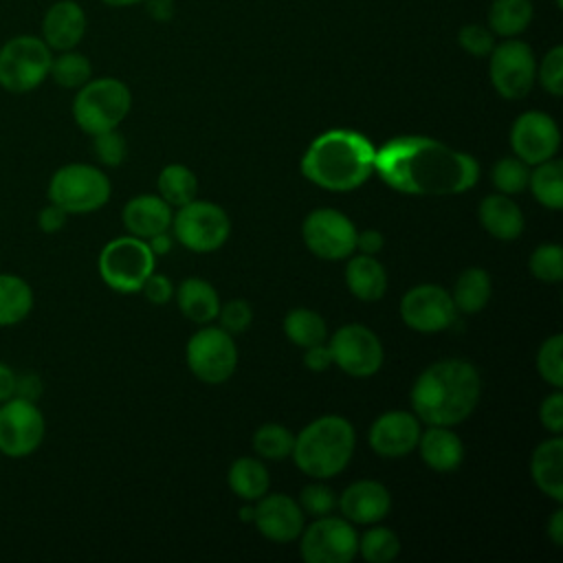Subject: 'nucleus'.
I'll list each match as a JSON object with an SVG mask.
<instances>
[{"mask_svg": "<svg viewBox=\"0 0 563 563\" xmlns=\"http://www.w3.org/2000/svg\"><path fill=\"white\" fill-rule=\"evenodd\" d=\"M488 77L499 97L517 101L528 97L537 81L532 48L517 37H504L488 53Z\"/></svg>", "mask_w": 563, "mask_h": 563, "instance_id": "9d476101", "label": "nucleus"}, {"mask_svg": "<svg viewBox=\"0 0 563 563\" xmlns=\"http://www.w3.org/2000/svg\"><path fill=\"white\" fill-rule=\"evenodd\" d=\"M528 185L532 189V196L548 209H561L563 207V163L559 158H548L543 163H537L530 172Z\"/></svg>", "mask_w": 563, "mask_h": 563, "instance_id": "2f4dec72", "label": "nucleus"}, {"mask_svg": "<svg viewBox=\"0 0 563 563\" xmlns=\"http://www.w3.org/2000/svg\"><path fill=\"white\" fill-rule=\"evenodd\" d=\"M284 332L299 347L325 343V339H328V325H325L323 317L310 308L290 310L284 317Z\"/></svg>", "mask_w": 563, "mask_h": 563, "instance_id": "473e14b6", "label": "nucleus"}, {"mask_svg": "<svg viewBox=\"0 0 563 563\" xmlns=\"http://www.w3.org/2000/svg\"><path fill=\"white\" fill-rule=\"evenodd\" d=\"M145 242H147V246H150V251L154 255H165L169 251V246H172V238L167 235V231H163V233H158V235H154V238H150Z\"/></svg>", "mask_w": 563, "mask_h": 563, "instance_id": "4d7b16f0", "label": "nucleus"}, {"mask_svg": "<svg viewBox=\"0 0 563 563\" xmlns=\"http://www.w3.org/2000/svg\"><path fill=\"white\" fill-rule=\"evenodd\" d=\"M92 150H95V156L99 158V163H103L108 167H119L128 154L125 139H123V134H119L117 128L95 134Z\"/></svg>", "mask_w": 563, "mask_h": 563, "instance_id": "79ce46f5", "label": "nucleus"}, {"mask_svg": "<svg viewBox=\"0 0 563 563\" xmlns=\"http://www.w3.org/2000/svg\"><path fill=\"white\" fill-rule=\"evenodd\" d=\"M15 369L9 363L0 361V402L15 396Z\"/></svg>", "mask_w": 563, "mask_h": 563, "instance_id": "864d4df0", "label": "nucleus"}, {"mask_svg": "<svg viewBox=\"0 0 563 563\" xmlns=\"http://www.w3.org/2000/svg\"><path fill=\"white\" fill-rule=\"evenodd\" d=\"M530 273L545 284H556L563 279V249L554 242L539 244L530 255Z\"/></svg>", "mask_w": 563, "mask_h": 563, "instance_id": "58836bf2", "label": "nucleus"}, {"mask_svg": "<svg viewBox=\"0 0 563 563\" xmlns=\"http://www.w3.org/2000/svg\"><path fill=\"white\" fill-rule=\"evenodd\" d=\"M103 4L108 7H114V9H123V7H132V4H141L143 0H101Z\"/></svg>", "mask_w": 563, "mask_h": 563, "instance_id": "13d9d810", "label": "nucleus"}, {"mask_svg": "<svg viewBox=\"0 0 563 563\" xmlns=\"http://www.w3.org/2000/svg\"><path fill=\"white\" fill-rule=\"evenodd\" d=\"M66 220H68V213L62 207L53 205V202H48L46 207H42L37 211V229L42 233H57V231H62Z\"/></svg>", "mask_w": 563, "mask_h": 563, "instance_id": "09e8293b", "label": "nucleus"}, {"mask_svg": "<svg viewBox=\"0 0 563 563\" xmlns=\"http://www.w3.org/2000/svg\"><path fill=\"white\" fill-rule=\"evenodd\" d=\"M147 7V13L158 20V22H167L174 15V0H143Z\"/></svg>", "mask_w": 563, "mask_h": 563, "instance_id": "5fc2aeb1", "label": "nucleus"}, {"mask_svg": "<svg viewBox=\"0 0 563 563\" xmlns=\"http://www.w3.org/2000/svg\"><path fill=\"white\" fill-rule=\"evenodd\" d=\"M108 176L88 163H68L53 172L46 194L48 202L62 207L68 216L92 213L110 200Z\"/></svg>", "mask_w": 563, "mask_h": 563, "instance_id": "0eeeda50", "label": "nucleus"}, {"mask_svg": "<svg viewBox=\"0 0 563 563\" xmlns=\"http://www.w3.org/2000/svg\"><path fill=\"white\" fill-rule=\"evenodd\" d=\"M479 222L497 240H515L523 231V213L508 194H490L479 202Z\"/></svg>", "mask_w": 563, "mask_h": 563, "instance_id": "393cba45", "label": "nucleus"}, {"mask_svg": "<svg viewBox=\"0 0 563 563\" xmlns=\"http://www.w3.org/2000/svg\"><path fill=\"white\" fill-rule=\"evenodd\" d=\"M336 506L350 523H376L387 517L391 497L380 482L358 479L341 493Z\"/></svg>", "mask_w": 563, "mask_h": 563, "instance_id": "412c9836", "label": "nucleus"}, {"mask_svg": "<svg viewBox=\"0 0 563 563\" xmlns=\"http://www.w3.org/2000/svg\"><path fill=\"white\" fill-rule=\"evenodd\" d=\"M141 292L145 295V299H147L150 303L163 306V303H167V301L174 297V286H172V282H169L167 275L152 271V273L147 275V279L143 282Z\"/></svg>", "mask_w": 563, "mask_h": 563, "instance_id": "de8ad7c7", "label": "nucleus"}, {"mask_svg": "<svg viewBox=\"0 0 563 563\" xmlns=\"http://www.w3.org/2000/svg\"><path fill=\"white\" fill-rule=\"evenodd\" d=\"M33 288L15 273H0V328L22 323L33 310Z\"/></svg>", "mask_w": 563, "mask_h": 563, "instance_id": "cd10ccee", "label": "nucleus"}, {"mask_svg": "<svg viewBox=\"0 0 563 563\" xmlns=\"http://www.w3.org/2000/svg\"><path fill=\"white\" fill-rule=\"evenodd\" d=\"M172 231L185 249L194 253H211L227 242L231 220L220 205L194 198L172 216Z\"/></svg>", "mask_w": 563, "mask_h": 563, "instance_id": "1a4fd4ad", "label": "nucleus"}, {"mask_svg": "<svg viewBox=\"0 0 563 563\" xmlns=\"http://www.w3.org/2000/svg\"><path fill=\"white\" fill-rule=\"evenodd\" d=\"M416 446L420 449L422 462L438 473L455 471L464 460V444L451 427L429 424L427 431H420Z\"/></svg>", "mask_w": 563, "mask_h": 563, "instance_id": "5701e85b", "label": "nucleus"}, {"mask_svg": "<svg viewBox=\"0 0 563 563\" xmlns=\"http://www.w3.org/2000/svg\"><path fill=\"white\" fill-rule=\"evenodd\" d=\"M48 77L59 88L77 90V88H81L92 77V64H90V59L84 53H79L75 48L59 51L57 55H53Z\"/></svg>", "mask_w": 563, "mask_h": 563, "instance_id": "f704fd0d", "label": "nucleus"}, {"mask_svg": "<svg viewBox=\"0 0 563 563\" xmlns=\"http://www.w3.org/2000/svg\"><path fill=\"white\" fill-rule=\"evenodd\" d=\"M482 378L475 365L462 358H444L429 365L411 387V405L418 420L435 427H455L477 407Z\"/></svg>", "mask_w": 563, "mask_h": 563, "instance_id": "f03ea898", "label": "nucleus"}, {"mask_svg": "<svg viewBox=\"0 0 563 563\" xmlns=\"http://www.w3.org/2000/svg\"><path fill=\"white\" fill-rule=\"evenodd\" d=\"M303 363H306V367L312 369V372H325V369L332 365L330 347H328L325 343H317V345L306 347Z\"/></svg>", "mask_w": 563, "mask_h": 563, "instance_id": "3c124183", "label": "nucleus"}, {"mask_svg": "<svg viewBox=\"0 0 563 563\" xmlns=\"http://www.w3.org/2000/svg\"><path fill=\"white\" fill-rule=\"evenodd\" d=\"M374 172L409 196H453L479 178L477 161L429 136H398L376 150Z\"/></svg>", "mask_w": 563, "mask_h": 563, "instance_id": "f257e3e1", "label": "nucleus"}, {"mask_svg": "<svg viewBox=\"0 0 563 563\" xmlns=\"http://www.w3.org/2000/svg\"><path fill=\"white\" fill-rule=\"evenodd\" d=\"M385 244V238L380 231L376 229H367V231H356V251L365 253V255H376Z\"/></svg>", "mask_w": 563, "mask_h": 563, "instance_id": "603ef678", "label": "nucleus"}, {"mask_svg": "<svg viewBox=\"0 0 563 563\" xmlns=\"http://www.w3.org/2000/svg\"><path fill=\"white\" fill-rule=\"evenodd\" d=\"M532 15V0H493L486 13V26L493 35L517 37L530 26Z\"/></svg>", "mask_w": 563, "mask_h": 563, "instance_id": "c85d7f7f", "label": "nucleus"}, {"mask_svg": "<svg viewBox=\"0 0 563 563\" xmlns=\"http://www.w3.org/2000/svg\"><path fill=\"white\" fill-rule=\"evenodd\" d=\"M297 539L306 563H350L358 550V534L345 517H317Z\"/></svg>", "mask_w": 563, "mask_h": 563, "instance_id": "f8f14e48", "label": "nucleus"}, {"mask_svg": "<svg viewBox=\"0 0 563 563\" xmlns=\"http://www.w3.org/2000/svg\"><path fill=\"white\" fill-rule=\"evenodd\" d=\"M46 435V420L37 402L11 396L0 402V453L7 457H29Z\"/></svg>", "mask_w": 563, "mask_h": 563, "instance_id": "9b49d317", "label": "nucleus"}, {"mask_svg": "<svg viewBox=\"0 0 563 563\" xmlns=\"http://www.w3.org/2000/svg\"><path fill=\"white\" fill-rule=\"evenodd\" d=\"M332 363L339 365L350 376L365 378L380 369L383 365V343L378 336L361 325V323H347L339 328L330 341H328Z\"/></svg>", "mask_w": 563, "mask_h": 563, "instance_id": "2eb2a0df", "label": "nucleus"}, {"mask_svg": "<svg viewBox=\"0 0 563 563\" xmlns=\"http://www.w3.org/2000/svg\"><path fill=\"white\" fill-rule=\"evenodd\" d=\"M356 435L343 416H321L295 435L290 457L297 468L314 479L339 475L352 460Z\"/></svg>", "mask_w": 563, "mask_h": 563, "instance_id": "20e7f679", "label": "nucleus"}, {"mask_svg": "<svg viewBox=\"0 0 563 563\" xmlns=\"http://www.w3.org/2000/svg\"><path fill=\"white\" fill-rule=\"evenodd\" d=\"M132 108L130 88L117 77L88 79L73 99V119L90 136L119 128Z\"/></svg>", "mask_w": 563, "mask_h": 563, "instance_id": "39448f33", "label": "nucleus"}, {"mask_svg": "<svg viewBox=\"0 0 563 563\" xmlns=\"http://www.w3.org/2000/svg\"><path fill=\"white\" fill-rule=\"evenodd\" d=\"M229 486L231 490L246 499V501H257L260 497H264L268 493V471L264 466L262 460L257 457H238L231 466H229Z\"/></svg>", "mask_w": 563, "mask_h": 563, "instance_id": "7c9ffc66", "label": "nucleus"}, {"mask_svg": "<svg viewBox=\"0 0 563 563\" xmlns=\"http://www.w3.org/2000/svg\"><path fill=\"white\" fill-rule=\"evenodd\" d=\"M376 147L356 130L334 128L319 134L301 158V174L317 187L352 191L374 172Z\"/></svg>", "mask_w": 563, "mask_h": 563, "instance_id": "7ed1b4c3", "label": "nucleus"}, {"mask_svg": "<svg viewBox=\"0 0 563 563\" xmlns=\"http://www.w3.org/2000/svg\"><path fill=\"white\" fill-rule=\"evenodd\" d=\"M176 303L180 312L194 323L213 321L220 308L216 288L200 277H187L185 282H180V286L176 288Z\"/></svg>", "mask_w": 563, "mask_h": 563, "instance_id": "bb28decb", "label": "nucleus"}, {"mask_svg": "<svg viewBox=\"0 0 563 563\" xmlns=\"http://www.w3.org/2000/svg\"><path fill=\"white\" fill-rule=\"evenodd\" d=\"M398 552H400V539L389 528L376 526L365 530L358 537L356 554H361L367 563H389L398 556Z\"/></svg>", "mask_w": 563, "mask_h": 563, "instance_id": "c9c22d12", "label": "nucleus"}, {"mask_svg": "<svg viewBox=\"0 0 563 563\" xmlns=\"http://www.w3.org/2000/svg\"><path fill=\"white\" fill-rule=\"evenodd\" d=\"M42 391H44V383L35 372H26V374L15 376V396L37 402Z\"/></svg>", "mask_w": 563, "mask_h": 563, "instance_id": "8fccbe9b", "label": "nucleus"}, {"mask_svg": "<svg viewBox=\"0 0 563 563\" xmlns=\"http://www.w3.org/2000/svg\"><path fill=\"white\" fill-rule=\"evenodd\" d=\"M510 145L517 158H521L526 165H537L559 152L561 132L550 114L528 110L515 119L510 128Z\"/></svg>", "mask_w": 563, "mask_h": 563, "instance_id": "f3484780", "label": "nucleus"}, {"mask_svg": "<svg viewBox=\"0 0 563 563\" xmlns=\"http://www.w3.org/2000/svg\"><path fill=\"white\" fill-rule=\"evenodd\" d=\"M548 537L556 548L563 545V510L552 512V517L548 521Z\"/></svg>", "mask_w": 563, "mask_h": 563, "instance_id": "6e6d98bb", "label": "nucleus"}, {"mask_svg": "<svg viewBox=\"0 0 563 563\" xmlns=\"http://www.w3.org/2000/svg\"><path fill=\"white\" fill-rule=\"evenodd\" d=\"M539 420L554 435L563 431V394L559 389L543 398L539 407Z\"/></svg>", "mask_w": 563, "mask_h": 563, "instance_id": "49530a36", "label": "nucleus"}, {"mask_svg": "<svg viewBox=\"0 0 563 563\" xmlns=\"http://www.w3.org/2000/svg\"><path fill=\"white\" fill-rule=\"evenodd\" d=\"M121 220L130 235L150 240L172 227V207L161 196L141 194L125 202Z\"/></svg>", "mask_w": 563, "mask_h": 563, "instance_id": "4be33fe9", "label": "nucleus"}, {"mask_svg": "<svg viewBox=\"0 0 563 563\" xmlns=\"http://www.w3.org/2000/svg\"><path fill=\"white\" fill-rule=\"evenodd\" d=\"M420 438V420L409 411H387L378 416L367 433L374 453L383 457H402L411 453Z\"/></svg>", "mask_w": 563, "mask_h": 563, "instance_id": "6ab92c4d", "label": "nucleus"}, {"mask_svg": "<svg viewBox=\"0 0 563 563\" xmlns=\"http://www.w3.org/2000/svg\"><path fill=\"white\" fill-rule=\"evenodd\" d=\"M530 475L541 493L554 501H563V438L559 433L534 449Z\"/></svg>", "mask_w": 563, "mask_h": 563, "instance_id": "b1692460", "label": "nucleus"}, {"mask_svg": "<svg viewBox=\"0 0 563 563\" xmlns=\"http://www.w3.org/2000/svg\"><path fill=\"white\" fill-rule=\"evenodd\" d=\"M537 369H539V376L552 387L559 389L563 385V336L561 334H552L541 343L537 354Z\"/></svg>", "mask_w": 563, "mask_h": 563, "instance_id": "ea45409f", "label": "nucleus"}, {"mask_svg": "<svg viewBox=\"0 0 563 563\" xmlns=\"http://www.w3.org/2000/svg\"><path fill=\"white\" fill-rule=\"evenodd\" d=\"M187 367L191 374L209 385L231 378L238 365V347L233 336L222 328H202L187 341Z\"/></svg>", "mask_w": 563, "mask_h": 563, "instance_id": "ddd939ff", "label": "nucleus"}, {"mask_svg": "<svg viewBox=\"0 0 563 563\" xmlns=\"http://www.w3.org/2000/svg\"><path fill=\"white\" fill-rule=\"evenodd\" d=\"M301 238L308 251L321 260H347L356 251L354 222L330 207L314 209L306 216Z\"/></svg>", "mask_w": 563, "mask_h": 563, "instance_id": "4468645a", "label": "nucleus"}, {"mask_svg": "<svg viewBox=\"0 0 563 563\" xmlns=\"http://www.w3.org/2000/svg\"><path fill=\"white\" fill-rule=\"evenodd\" d=\"M292 446L295 435L277 422H266L253 433V449L264 460H286L290 457Z\"/></svg>", "mask_w": 563, "mask_h": 563, "instance_id": "e433bc0d", "label": "nucleus"}, {"mask_svg": "<svg viewBox=\"0 0 563 563\" xmlns=\"http://www.w3.org/2000/svg\"><path fill=\"white\" fill-rule=\"evenodd\" d=\"M400 317L411 330L431 334L451 328L457 319V310L451 292L435 284H420L400 299Z\"/></svg>", "mask_w": 563, "mask_h": 563, "instance_id": "dca6fc26", "label": "nucleus"}, {"mask_svg": "<svg viewBox=\"0 0 563 563\" xmlns=\"http://www.w3.org/2000/svg\"><path fill=\"white\" fill-rule=\"evenodd\" d=\"M537 81L552 97L563 95V46H552L541 62H537Z\"/></svg>", "mask_w": 563, "mask_h": 563, "instance_id": "a19ab883", "label": "nucleus"}, {"mask_svg": "<svg viewBox=\"0 0 563 563\" xmlns=\"http://www.w3.org/2000/svg\"><path fill=\"white\" fill-rule=\"evenodd\" d=\"M297 504L301 506L303 512H308L312 517H323V515H332V510L336 506V497H334L332 488L317 482V484L303 486Z\"/></svg>", "mask_w": 563, "mask_h": 563, "instance_id": "c03bdc74", "label": "nucleus"}, {"mask_svg": "<svg viewBox=\"0 0 563 563\" xmlns=\"http://www.w3.org/2000/svg\"><path fill=\"white\" fill-rule=\"evenodd\" d=\"M53 51L33 33L9 37L0 46V88L11 95H26L48 79Z\"/></svg>", "mask_w": 563, "mask_h": 563, "instance_id": "423d86ee", "label": "nucleus"}, {"mask_svg": "<svg viewBox=\"0 0 563 563\" xmlns=\"http://www.w3.org/2000/svg\"><path fill=\"white\" fill-rule=\"evenodd\" d=\"M490 290V275L479 266H471L457 275L451 299L455 303V310L473 314L488 303Z\"/></svg>", "mask_w": 563, "mask_h": 563, "instance_id": "c756f323", "label": "nucleus"}, {"mask_svg": "<svg viewBox=\"0 0 563 563\" xmlns=\"http://www.w3.org/2000/svg\"><path fill=\"white\" fill-rule=\"evenodd\" d=\"M528 167L530 165H526L517 156L499 158L493 165L490 180L499 189V194H519V191H523L528 187V178H530V169Z\"/></svg>", "mask_w": 563, "mask_h": 563, "instance_id": "4c0bfd02", "label": "nucleus"}, {"mask_svg": "<svg viewBox=\"0 0 563 563\" xmlns=\"http://www.w3.org/2000/svg\"><path fill=\"white\" fill-rule=\"evenodd\" d=\"M97 268L108 288L117 292H136L154 271V253L145 240L121 235L101 249Z\"/></svg>", "mask_w": 563, "mask_h": 563, "instance_id": "6e6552de", "label": "nucleus"}, {"mask_svg": "<svg viewBox=\"0 0 563 563\" xmlns=\"http://www.w3.org/2000/svg\"><path fill=\"white\" fill-rule=\"evenodd\" d=\"M88 29V18L84 7L77 0H57L53 2L40 24V37L48 44L51 51H70L77 48Z\"/></svg>", "mask_w": 563, "mask_h": 563, "instance_id": "aec40b11", "label": "nucleus"}, {"mask_svg": "<svg viewBox=\"0 0 563 563\" xmlns=\"http://www.w3.org/2000/svg\"><path fill=\"white\" fill-rule=\"evenodd\" d=\"M216 319L220 321V328L229 334H240L251 325L253 310L244 299H229L227 303H220Z\"/></svg>", "mask_w": 563, "mask_h": 563, "instance_id": "a18cd8bd", "label": "nucleus"}, {"mask_svg": "<svg viewBox=\"0 0 563 563\" xmlns=\"http://www.w3.org/2000/svg\"><path fill=\"white\" fill-rule=\"evenodd\" d=\"M345 284L361 301H378L387 290V273L374 255H350L345 264Z\"/></svg>", "mask_w": 563, "mask_h": 563, "instance_id": "a878e982", "label": "nucleus"}, {"mask_svg": "<svg viewBox=\"0 0 563 563\" xmlns=\"http://www.w3.org/2000/svg\"><path fill=\"white\" fill-rule=\"evenodd\" d=\"M457 44L473 57H488L497 42L486 24H464L457 31Z\"/></svg>", "mask_w": 563, "mask_h": 563, "instance_id": "37998d69", "label": "nucleus"}, {"mask_svg": "<svg viewBox=\"0 0 563 563\" xmlns=\"http://www.w3.org/2000/svg\"><path fill=\"white\" fill-rule=\"evenodd\" d=\"M198 180L187 165L172 163L158 174V194L169 207H183L196 198Z\"/></svg>", "mask_w": 563, "mask_h": 563, "instance_id": "72a5a7b5", "label": "nucleus"}, {"mask_svg": "<svg viewBox=\"0 0 563 563\" xmlns=\"http://www.w3.org/2000/svg\"><path fill=\"white\" fill-rule=\"evenodd\" d=\"M253 523L271 541H295L303 530V510L290 495H264L253 508Z\"/></svg>", "mask_w": 563, "mask_h": 563, "instance_id": "a211bd4d", "label": "nucleus"}]
</instances>
